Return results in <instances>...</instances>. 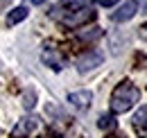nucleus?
I'll return each mask as SVG.
<instances>
[{"label": "nucleus", "mask_w": 147, "mask_h": 138, "mask_svg": "<svg viewBox=\"0 0 147 138\" xmlns=\"http://www.w3.org/2000/svg\"><path fill=\"white\" fill-rule=\"evenodd\" d=\"M50 16L55 20H59L61 25H66V27H82V25L95 20V12L91 7H84L79 2H75V0H61L50 12Z\"/></svg>", "instance_id": "f257e3e1"}, {"label": "nucleus", "mask_w": 147, "mask_h": 138, "mask_svg": "<svg viewBox=\"0 0 147 138\" xmlns=\"http://www.w3.org/2000/svg\"><path fill=\"white\" fill-rule=\"evenodd\" d=\"M138 100H140V88L136 86L134 82L125 79L111 93V109H113V113H127Z\"/></svg>", "instance_id": "f03ea898"}, {"label": "nucleus", "mask_w": 147, "mask_h": 138, "mask_svg": "<svg viewBox=\"0 0 147 138\" xmlns=\"http://www.w3.org/2000/svg\"><path fill=\"white\" fill-rule=\"evenodd\" d=\"M41 59H43V64H48L52 70H61L63 66H66V54L59 50L57 45H43V52H41Z\"/></svg>", "instance_id": "7ed1b4c3"}, {"label": "nucleus", "mask_w": 147, "mask_h": 138, "mask_svg": "<svg viewBox=\"0 0 147 138\" xmlns=\"http://www.w3.org/2000/svg\"><path fill=\"white\" fill-rule=\"evenodd\" d=\"M102 61H104V54H102V52H97V50L86 52V54H82V57L77 59V70H79V72H88V70L97 68Z\"/></svg>", "instance_id": "20e7f679"}, {"label": "nucleus", "mask_w": 147, "mask_h": 138, "mask_svg": "<svg viewBox=\"0 0 147 138\" xmlns=\"http://www.w3.org/2000/svg\"><path fill=\"white\" fill-rule=\"evenodd\" d=\"M38 127V118L36 116H30V118H23L18 120V124L14 127L11 131V138H30V134H34Z\"/></svg>", "instance_id": "39448f33"}, {"label": "nucleus", "mask_w": 147, "mask_h": 138, "mask_svg": "<svg viewBox=\"0 0 147 138\" xmlns=\"http://www.w3.org/2000/svg\"><path fill=\"white\" fill-rule=\"evenodd\" d=\"M136 12H138V2H136V0H127L118 12H113L111 18H113L115 23H125V20H129V18L136 16Z\"/></svg>", "instance_id": "423d86ee"}, {"label": "nucleus", "mask_w": 147, "mask_h": 138, "mask_svg": "<svg viewBox=\"0 0 147 138\" xmlns=\"http://www.w3.org/2000/svg\"><path fill=\"white\" fill-rule=\"evenodd\" d=\"M91 100H93V93L88 91V88L75 91V93L68 95V102L73 104V106H77V109H88V106H91Z\"/></svg>", "instance_id": "0eeeda50"}, {"label": "nucleus", "mask_w": 147, "mask_h": 138, "mask_svg": "<svg viewBox=\"0 0 147 138\" xmlns=\"http://www.w3.org/2000/svg\"><path fill=\"white\" fill-rule=\"evenodd\" d=\"M134 129H138V131H145L147 129V104L145 106H140L138 111H136V116H134Z\"/></svg>", "instance_id": "6e6552de"}, {"label": "nucleus", "mask_w": 147, "mask_h": 138, "mask_svg": "<svg viewBox=\"0 0 147 138\" xmlns=\"http://www.w3.org/2000/svg\"><path fill=\"white\" fill-rule=\"evenodd\" d=\"M25 18H27V9H25V7H16V9L9 12L7 23H9V25H16V23H20V20H25Z\"/></svg>", "instance_id": "1a4fd4ad"}, {"label": "nucleus", "mask_w": 147, "mask_h": 138, "mask_svg": "<svg viewBox=\"0 0 147 138\" xmlns=\"http://www.w3.org/2000/svg\"><path fill=\"white\" fill-rule=\"evenodd\" d=\"M97 127H100V129H104V131H111V129H115V120H113V116H111V113H104V116H100V120H97Z\"/></svg>", "instance_id": "9d476101"}, {"label": "nucleus", "mask_w": 147, "mask_h": 138, "mask_svg": "<svg viewBox=\"0 0 147 138\" xmlns=\"http://www.w3.org/2000/svg\"><path fill=\"white\" fill-rule=\"evenodd\" d=\"M100 36H102V30H100V27H93L91 32H82V34H79V39L88 43V41H95V39H100Z\"/></svg>", "instance_id": "9b49d317"}, {"label": "nucleus", "mask_w": 147, "mask_h": 138, "mask_svg": "<svg viewBox=\"0 0 147 138\" xmlns=\"http://www.w3.org/2000/svg\"><path fill=\"white\" fill-rule=\"evenodd\" d=\"M23 106H25V109H32V106H34V91L25 95V102H23Z\"/></svg>", "instance_id": "f8f14e48"}, {"label": "nucleus", "mask_w": 147, "mask_h": 138, "mask_svg": "<svg viewBox=\"0 0 147 138\" xmlns=\"http://www.w3.org/2000/svg\"><path fill=\"white\" fill-rule=\"evenodd\" d=\"M95 2H97V5H102V7H113L118 0H95Z\"/></svg>", "instance_id": "ddd939ff"}, {"label": "nucleus", "mask_w": 147, "mask_h": 138, "mask_svg": "<svg viewBox=\"0 0 147 138\" xmlns=\"http://www.w3.org/2000/svg\"><path fill=\"white\" fill-rule=\"evenodd\" d=\"M138 34H140V39H143V41H147V23L140 27V30H138Z\"/></svg>", "instance_id": "4468645a"}, {"label": "nucleus", "mask_w": 147, "mask_h": 138, "mask_svg": "<svg viewBox=\"0 0 147 138\" xmlns=\"http://www.w3.org/2000/svg\"><path fill=\"white\" fill-rule=\"evenodd\" d=\"M9 2H11V0H0V12H2V9H7V7H9Z\"/></svg>", "instance_id": "2eb2a0df"}, {"label": "nucleus", "mask_w": 147, "mask_h": 138, "mask_svg": "<svg viewBox=\"0 0 147 138\" xmlns=\"http://www.w3.org/2000/svg\"><path fill=\"white\" fill-rule=\"evenodd\" d=\"M143 14H147V0H143Z\"/></svg>", "instance_id": "dca6fc26"}, {"label": "nucleus", "mask_w": 147, "mask_h": 138, "mask_svg": "<svg viewBox=\"0 0 147 138\" xmlns=\"http://www.w3.org/2000/svg\"><path fill=\"white\" fill-rule=\"evenodd\" d=\"M45 0H32V5H43Z\"/></svg>", "instance_id": "f3484780"}, {"label": "nucleus", "mask_w": 147, "mask_h": 138, "mask_svg": "<svg viewBox=\"0 0 147 138\" xmlns=\"http://www.w3.org/2000/svg\"><path fill=\"white\" fill-rule=\"evenodd\" d=\"M109 138H125V136H109Z\"/></svg>", "instance_id": "a211bd4d"}, {"label": "nucleus", "mask_w": 147, "mask_h": 138, "mask_svg": "<svg viewBox=\"0 0 147 138\" xmlns=\"http://www.w3.org/2000/svg\"><path fill=\"white\" fill-rule=\"evenodd\" d=\"M145 138H147V136H145Z\"/></svg>", "instance_id": "6ab92c4d"}]
</instances>
